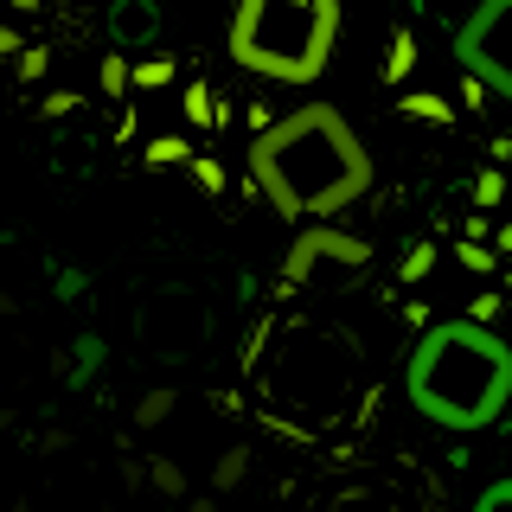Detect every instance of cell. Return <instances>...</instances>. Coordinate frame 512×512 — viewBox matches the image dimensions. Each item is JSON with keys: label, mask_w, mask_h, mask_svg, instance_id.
Wrapping results in <instances>:
<instances>
[{"label": "cell", "mask_w": 512, "mask_h": 512, "mask_svg": "<svg viewBox=\"0 0 512 512\" xmlns=\"http://www.w3.org/2000/svg\"><path fill=\"white\" fill-rule=\"evenodd\" d=\"M173 77H180V58L154 52V58H135L128 64V90H167Z\"/></svg>", "instance_id": "8fae6325"}, {"label": "cell", "mask_w": 512, "mask_h": 512, "mask_svg": "<svg viewBox=\"0 0 512 512\" xmlns=\"http://www.w3.org/2000/svg\"><path fill=\"white\" fill-rule=\"evenodd\" d=\"M276 320H282V314H256V320H250V333H244V352H237V372H250V365L263 359V346H269V333H276Z\"/></svg>", "instance_id": "ffe728a7"}, {"label": "cell", "mask_w": 512, "mask_h": 512, "mask_svg": "<svg viewBox=\"0 0 512 512\" xmlns=\"http://www.w3.org/2000/svg\"><path fill=\"white\" fill-rule=\"evenodd\" d=\"M96 84H103V96H128V58L122 52H103V64H96Z\"/></svg>", "instance_id": "44dd1931"}, {"label": "cell", "mask_w": 512, "mask_h": 512, "mask_svg": "<svg viewBox=\"0 0 512 512\" xmlns=\"http://www.w3.org/2000/svg\"><path fill=\"white\" fill-rule=\"evenodd\" d=\"M148 487L160 493V500H186V468L173 455H154L148 461Z\"/></svg>", "instance_id": "9a60e30c"}, {"label": "cell", "mask_w": 512, "mask_h": 512, "mask_svg": "<svg viewBox=\"0 0 512 512\" xmlns=\"http://www.w3.org/2000/svg\"><path fill=\"white\" fill-rule=\"evenodd\" d=\"M365 352L340 327H314V320H276L263 359L250 365V391L263 397V423L288 442H320L352 416L359 397Z\"/></svg>", "instance_id": "7a4b0ae2"}, {"label": "cell", "mask_w": 512, "mask_h": 512, "mask_svg": "<svg viewBox=\"0 0 512 512\" xmlns=\"http://www.w3.org/2000/svg\"><path fill=\"white\" fill-rule=\"evenodd\" d=\"M180 103H186V122H192V128H224V122H231V109L218 103L212 84H186Z\"/></svg>", "instance_id": "30bf717a"}, {"label": "cell", "mask_w": 512, "mask_h": 512, "mask_svg": "<svg viewBox=\"0 0 512 512\" xmlns=\"http://www.w3.org/2000/svg\"><path fill=\"white\" fill-rule=\"evenodd\" d=\"M141 160H148V167H186V160H192V141L186 135H154L148 148H141Z\"/></svg>", "instance_id": "2e32d148"}, {"label": "cell", "mask_w": 512, "mask_h": 512, "mask_svg": "<svg viewBox=\"0 0 512 512\" xmlns=\"http://www.w3.org/2000/svg\"><path fill=\"white\" fill-rule=\"evenodd\" d=\"M429 269H436V244H410L404 263H397V276H404V282H429Z\"/></svg>", "instance_id": "603a6c76"}, {"label": "cell", "mask_w": 512, "mask_h": 512, "mask_svg": "<svg viewBox=\"0 0 512 512\" xmlns=\"http://www.w3.org/2000/svg\"><path fill=\"white\" fill-rule=\"evenodd\" d=\"M244 122H250V135H263V128L276 122V109H269V103H250V109H244Z\"/></svg>", "instance_id": "f1b7e54d"}, {"label": "cell", "mask_w": 512, "mask_h": 512, "mask_svg": "<svg viewBox=\"0 0 512 512\" xmlns=\"http://www.w3.org/2000/svg\"><path fill=\"white\" fill-rule=\"evenodd\" d=\"M77 109H84V96H77V90H45L39 96V116L45 122H64V116H77Z\"/></svg>", "instance_id": "cb8c5ba5"}, {"label": "cell", "mask_w": 512, "mask_h": 512, "mask_svg": "<svg viewBox=\"0 0 512 512\" xmlns=\"http://www.w3.org/2000/svg\"><path fill=\"white\" fill-rule=\"evenodd\" d=\"M39 448H45V455H64V448H71V429H45Z\"/></svg>", "instance_id": "4dcf8cb0"}, {"label": "cell", "mask_w": 512, "mask_h": 512, "mask_svg": "<svg viewBox=\"0 0 512 512\" xmlns=\"http://www.w3.org/2000/svg\"><path fill=\"white\" fill-rule=\"evenodd\" d=\"M404 109L410 122H429V128H455V103H448L442 90H404Z\"/></svg>", "instance_id": "9c48e42d"}, {"label": "cell", "mask_w": 512, "mask_h": 512, "mask_svg": "<svg viewBox=\"0 0 512 512\" xmlns=\"http://www.w3.org/2000/svg\"><path fill=\"white\" fill-rule=\"evenodd\" d=\"M455 58L487 84L493 96L512 103V0H480L468 26L455 32Z\"/></svg>", "instance_id": "5b68a950"}, {"label": "cell", "mask_w": 512, "mask_h": 512, "mask_svg": "<svg viewBox=\"0 0 512 512\" xmlns=\"http://www.w3.org/2000/svg\"><path fill=\"white\" fill-rule=\"evenodd\" d=\"M487 96H493V90H487V84H480V77H474V71H468V77H461V109H487Z\"/></svg>", "instance_id": "83f0119b"}, {"label": "cell", "mask_w": 512, "mask_h": 512, "mask_svg": "<svg viewBox=\"0 0 512 512\" xmlns=\"http://www.w3.org/2000/svg\"><path fill=\"white\" fill-rule=\"evenodd\" d=\"M7 7H13V13H39L45 0H7Z\"/></svg>", "instance_id": "836d02e7"}, {"label": "cell", "mask_w": 512, "mask_h": 512, "mask_svg": "<svg viewBox=\"0 0 512 512\" xmlns=\"http://www.w3.org/2000/svg\"><path fill=\"white\" fill-rule=\"evenodd\" d=\"M250 448L244 442H237V448H224V455H218V468H212V493H237V487H244V480H250Z\"/></svg>", "instance_id": "4fadbf2b"}, {"label": "cell", "mask_w": 512, "mask_h": 512, "mask_svg": "<svg viewBox=\"0 0 512 512\" xmlns=\"http://www.w3.org/2000/svg\"><path fill=\"white\" fill-rule=\"evenodd\" d=\"M404 397L448 436H480L512 404V346L480 320H429L404 359Z\"/></svg>", "instance_id": "3957f363"}, {"label": "cell", "mask_w": 512, "mask_h": 512, "mask_svg": "<svg viewBox=\"0 0 512 512\" xmlns=\"http://www.w3.org/2000/svg\"><path fill=\"white\" fill-rule=\"evenodd\" d=\"M506 314V301H500V288H480V295L468 301V320H480V327H493V320Z\"/></svg>", "instance_id": "d4e9b609"}, {"label": "cell", "mask_w": 512, "mask_h": 512, "mask_svg": "<svg viewBox=\"0 0 512 512\" xmlns=\"http://www.w3.org/2000/svg\"><path fill=\"white\" fill-rule=\"evenodd\" d=\"M20 45H26V32H20V26H0V64L20 52Z\"/></svg>", "instance_id": "f546056e"}, {"label": "cell", "mask_w": 512, "mask_h": 512, "mask_svg": "<svg viewBox=\"0 0 512 512\" xmlns=\"http://www.w3.org/2000/svg\"><path fill=\"white\" fill-rule=\"evenodd\" d=\"M52 295H58V301L90 295V276H84V269H58V276H52Z\"/></svg>", "instance_id": "4316f807"}, {"label": "cell", "mask_w": 512, "mask_h": 512, "mask_svg": "<svg viewBox=\"0 0 512 512\" xmlns=\"http://www.w3.org/2000/svg\"><path fill=\"white\" fill-rule=\"evenodd\" d=\"M45 71H52V45H20L13 52V77L20 84H45Z\"/></svg>", "instance_id": "ac0fdd59"}, {"label": "cell", "mask_w": 512, "mask_h": 512, "mask_svg": "<svg viewBox=\"0 0 512 512\" xmlns=\"http://www.w3.org/2000/svg\"><path fill=\"white\" fill-rule=\"evenodd\" d=\"M173 410H180V391H173V384H154V391L135 397V429H160Z\"/></svg>", "instance_id": "7c38bea8"}, {"label": "cell", "mask_w": 512, "mask_h": 512, "mask_svg": "<svg viewBox=\"0 0 512 512\" xmlns=\"http://www.w3.org/2000/svg\"><path fill=\"white\" fill-rule=\"evenodd\" d=\"M468 192H474V205H480V212H487V205H500V199H506V173H500V167H480Z\"/></svg>", "instance_id": "7402d4cb"}, {"label": "cell", "mask_w": 512, "mask_h": 512, "mask_svg": "<svg viewBox=\"0 0 512 512\" xmlns=\"http://www.w3.org/2000/svg\"><path fill=\"white\" fill-rule=\"evenodd\" d=\"M352 269L359 276L365 263H372V244L365 237H352V231H333V224H308V231L288 244V256H282V276H276V301H288L301 282H314L320 269Z\"/></svg>", "instance_id": "8992f818"}, {"label": "cell", "mask_w": 512, "mask_h": 512, "mask_svg": "<svg viewBox=\"0 0 512 512\" xmlns=\"http://www.w3.org/2000/svg\"><path fill=\"white\" fill-rule=\"evenodd\" d=\"M468 512H512V474H506V480H493V487L480 493Z\"/></svg>", "instance_id": "484cf974"}, {"label": "cell", "mask_w": 512, "mask_h": 512, "mask_svg": "<svg viewBox=\"0 0 512 512\" xmlns=\"http://www.w3.org/2000/svg\"><path fill=\"white\" fill-rule=\"evenodd\" d=\"M224 45L269 84H320L340 45V0H237Z\"/></svg>", "instance_id": "277c9868"}, {"label": "cell", "mask_w": 512, "mask_h": 512, "mask_svg": "<svg viewBox=\"0 0 512 512\" xmlns=\"http://www.w3.org/2000/svg\"><path fill=\"white\" fill-rule=\"evenodd\" d=\"M154 32H160V13L148 7V0H122L116 7V39L122 45H148Z\"/></svg>", "instance_id": "ba28073f"}, {"label": "cell", "mask_w": 512, "mask_h": 512, "mask_svg": "<svg viewBox=\"0 0 512 512\" xmlns=\"http://www.w3.org/2000/svg\"><path fill=\"white\" fill-rule=\"evenodd\" d=\"M250 186L276 218H340L372 192V154L333 103H301L250 135Z\"/></svg>", "instance_id": "6da1fadb"}, {"label": "cell", "mask_w": 512, "mask_h": 512, "mask_svg": "<svg viewBox=\"0 0 512 512\" xmlns=\"http://www.w3.org/2000/svg\"><path fill=\"white\" fill-rule=\"evenodd\" d=\"M71 372H64V384H71V391H84V384H96V372H103V359H109V346H103V333H77V346H71Z\"/></svg>", "instance_id": "52a82bcc"}, {"label": "cell", "mask_w": 512, "mask_h": 512, "mask_svg": "<svg viewBox=\"0 0 512 512\" xmlns=\"http://www.w3.org/2000/svg\"><path fill=\"white\" fill-rule=\"evenodd\" d=\"M410 71H416V32L397 26L391 32V58H384V84H404Z\"/></svg>", "instance_id": "5bb4252c"}, {"label": "cell", "mask_w": 512, "mask_h": 512, "mask_svg": "<svg viewBox=\"0 0 512 512\" xmlns=\"http://www.w3.org/2000/svg\"><path fill=\"white\" fill-rule=\"evenodd\" d=\"M455 256H461V269H474V276H493V269H500V250H493L487 237H461Z\"/></svg>", "instance_id": "d6986e66"}, {"label": "cell", "mask_w": 512, "mask_h": 512, "mask_svg": "<svg viewBox=\"0 0 512 512\" xmlns=\"http://www.w3.org/2000/svg\"><path fill=\"white\" fill-rule=\"evenodd\" d=\"M493 250H500V256H512V224H500V231H493Z\"/></svg>", "instance_id": "d6a6232c"}, {"label": "cell", "mask_w": 512, "mask_h": 512, "mask_svg": "<svg viewBox=\"0 0 512 512\" xmlns=\"http://www.w3.org/2000/svg\"><path fill=\"white\" fill-rule=\"evenodd\" d=\"M404 320H410L416 333H423V327H429V301H410V308H404Z\"/></svg>", "instance_id": "1f68e13d"}, {"label": "cell", "mask_w": 512, "mask_h": 512, "mask_svg": "<svg viewBox=\"0 0 512 512\" xmlns=\"http://www.w3.org/2000/svg\"><path fill=\"white\" fill-rule=\"evenodd\" d=\"M186 173H192V186H199L205 199H218V192L231 186V173H224V160H212V154H192V160H186Z\"/></svg>", "instance_id": "e0dca14e"}]
</instances>
